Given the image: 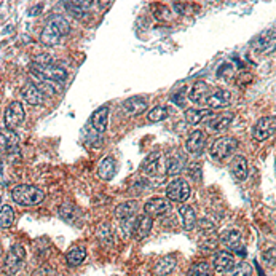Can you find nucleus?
Instances as JSON below:
<instances>
[{
	"mask_svg": "<svg viewBox=\"0 0 276 276\" xmlns=\"http://www.w3.org/2000/svg\"><path fill=\"white\" fill-rule=\"evenodd\" d=\"M179 215H180V223H182L184 230H193L196 227V211L193 209V206L190 204H180L179 206Z\"/></svg>",
	"mask_w": 276,
	"mask_h": 276,
	"instance_id": "a211bd4d",
	"label": "nucleus"
},
{
	"mask_svg": "<svg viewBox=\"0 0 276 276\" xmlns=\"http://www.w3.org/2000/svg\"><path fill=\"white\" fill-rule=\"evenodd\" d=\"M31 72L36 75L37 79H40L42 85L45 86V88H48L53 93H55V86L64 83L67 79V72L63 67L51 64L50 58H43V59H39L37 63H34L31 67Z\"/></svg>",
	"mask_w": 276,
	"mask_h": 276,
	"instance_id": "f257e3e1",
	"label": "nucleus"
},
{
	"mask_svg": "<svg viewBox=\"0 0 276 276\" xmlns=\"http://www.w3.org/2000/svg\"><path fill=\"white\" fill-rule=\"evenodd\" d=\"M86 4H90V2H64V8L74 16V18L82 20L88 15V12H86Z\"/></svg>",
	"mask_w": 276,
	"mask_h": 276,
	"instance_id": "473e14b6",
	"label": "nucleus"
},
{
	"mask_svg": "<svg viewBox=\"0 0 276 276\" xmlns=\"http://www.w3.org/2000/svg\"><path fill=\"white\" fill-rule=\"evenodd\" d=\"M230 169L233 172V176L238 179V180H244L247 177V160L244 155H235L233 160L230 163Z\"/></svg>",
	"mask_w": 276,
	"mask_h": 276,
	"instance_id": "4be33fe9",
	"label": "nucleus"
},
{
	"mask_svg": "<svg viewBox=\"0 0 276 276\" xmlns=\"http://www.w3.org/2000/svg\"><path fill=\"white\" fill-rule=\"evenodd\" d=\"M24 257H26V249L21 244H13L4 262V271L7 273V276H12L20 271L24 262Z\"/></svg>",
	"mask_w": 276,
	"mask_h": 276,
	"instance_id": "423d86ee",
	"label": "nucleus"
},
{
	"mask_svg": "<svg viewBox=\"0 0 276 276\" xmlns=\"http://www.w3.org/2000/svg\"><path fill=\"white\" fill-rule=\"evenodd\" d=\"M123 112L129 117L142 115L147 110V99L142 96H131L123 102Z\"/></svg>",
	"mask_w": 276,
	"mask_h": 276,
	"instance_id": "ddd939ff",
	"label": "nucleus"
},
{
	"mask_svg": "<svg viewBox=\"0 0 276 276\" xmlns=\"http://www.w3.org/2000/svg\"><path fill=\"white\" fill-rule=\"evenodd\" d=\"M220 243L228 247V249H233V251H239V244H241V231L236 228H231V230H225L223 233L220 235Z\"/></svg>",
	"mask_w": 276,
	"mask_h": 276,
	"instance_id": "393cba45",
	"label": "nucleus"
},
{
	"mask_svg": "<svg viewBox=\"0 0 276 276\" xmlns=\"http://www.w3.org/2000/svg\"><path fill=\"white\" fill-rule=\"evenodd\" d=\"M160 168H161V165H160V153L158 152L150 153L149 157L144 160L142 165H141V171L144 172V174H147V176L158 174Z\"/></svg>",
	"mask_w": 276,
	"mask_h": 276,
	"instance_id": "bb28decb",
	"label": "nucleus"
},
{
	"mask_svg": "<svg viewBox=\"0 0 276 276\" xmlns=\"http://www.w3.org/2000/svg\"><path fill=\"white\" fill-rule=\"evenodd\" d=\"M171 101L174 102V104H177V106H184V102H185V99H184V93H176V94H172V96H171Z\"/></svg>",
	"mask_w": 276,
	"mask_h": 276,
	"instance_id": "a19ab883",
	"label": "nucleus"
},
{
	"mask_svg": "<svg viewBox=\"0 0 276 276\" xmlns=\"http://www.w3.org/2000/svg\"><path fill=\"white\" fill-rule=\"evenodd\" d=\"M23 99L28 102L29 106H42L43 104V90L39 88L37 85L28 83L23 88Z\"/></svg>",
	"mask_w": 276,
	"mask_h": 276,
	"instance_id": "6ab92c4d",
	"label": "nucleus"
},
{
	"mask_svg": "<svg viewBox=\"0 0 276 276\" xmlns=\"http://www.w3.org/2000/svg\"><path fill=\"white\" fill-rule=\"evenodd\" d=\"M20 149V137L12 129H0V153L13 155Z\"/></svg>",
	"mask_w": 276,
	"mask_h": 276,
	"instance_id": "9d476101",
	"label": "nucleus"
},
{
	"mask_svg": "<svg viewBox=\"0 0 276 276\" xmlns=\"http://www.w3.org/2000/svg\"><path fill=\"white\" fill-rule=\"evenodd\" d=\"M188 176H190L193 180H200L201 179V166L195 163L190 168H188Z\"/></svg>",
	"mask_w": 276,
	"mask_h": 276,
	"instance_id": "58836bf2",
	"label": "nucleus"
},
{
	"mask_svg": "<svg viewBox=\"0 0 276 276\" xmlns=\"http://www.w3.org/2000/svg\"><path fill=\"white\" fill-rule=\"evenodd\" d=\"M273 42H274V31L266 29L265 32H262L260 36L255 39V42L252 43V45L257 51H265L273 45Z\"/></svg>",
	"mask_w": 276,
	"mask_h": 276,
	"instance_id": "7c9ffc66",
	"label": "nucleus"
},
{
	"mask_svg": "<svg viewBox=\"0 0 276 276\" xmlns=\"http://www.w3.org/2000/svg\"><path fill=\"white\" fill-rule=\"evenodd\" d=\"M15 222V211L12 206H2L0 208V227L2 228H10Z\"/></svg>",
	"mask_w": 276,
	"mask_h": 276,
	"instance_id": "72a5a7b5",
	"label": "nucleus"
},
{
	"mask_svg": "<svg viewBox=\"0 0 276 276\" xmlns=\"http://www.w3.org/2000/svg\"><path fill=\"white\" fill-rule=\"evenodd\" d=\"M230 273L231 276H252V266L247 262H239V263H235L233 270Z\"/></svg>",
	"mask_w": 276,
	"mask_h": 276,
	"instance_id": "4c0bfd02",
	"label": "nucleus"
},
{
	"mask_svg": "<svg viewBox=\"0 0 276 276\" xmlns=\"http://www.w3.org/2000/svg\"><path fill=\"white\" fill-rule=\"evenodd\" d=\"M208 98H209V86L203 80H198L190 88V91H188V99L196 106L204 104Z\"/></svg>",
	"mask_w": 276,
	"mask_h": 276,
	"instance_id": "f3484780",
	"label": "nucleus"
},
{
	"mask_svg": "<svg viewBox=\"0 0 276 276\" xmlns=\"http://www.w3.org/2000/svg\"><path fill=\"white\" fill-rule=\"evenodd\" d=\"M274 128H276L274 117H262L260 120H257V123L252 128V137L255 141H266L274 134Z\"/></svg>",
	"mask_w": 276,
	"mask_h": 276,
	"instance_id": "1a4fd4ad",
	"label": "nucleus"
},
{
	"mask_svg": "<svg viewBox=\"0 0 276 276\" xmlns=\"http://www.w3.org/2000/svg\"><path fill=\"white\" fill-rule=\"evenodd\" d=\"M12 200L21 206H37L45 200V192L40 187L29 184L16 185L12 190Z\"/></svg>",
	"mask_w": 276,
	"mask_h": 276,
	"instance_id": "7ed1b4c3",
	"label": "nucleus"
},
{
	"mask_svg": "<svg viewBox=\"0 0 276 276\" xmlns=\"http://www.w3.org/2000/svg\"><path fill=\"white\" fill-rule=\"evenodd\" d=\"M85 258H86V249L83 246H74L66 255V260L71 266H79L80 263H83Z\"/></svg>",
	"mask_w": 276,
	"mask_h": 276,
	"instance_id": "2f4dec72",
	"label": "nucleus"
},
{
	"mask_svg": "<svg viewBox=\"0 0 276 276\" xmlns=\"http://www.w3.org/2000/svg\"><path fill=\"white\" fill-rule=\"evenodd\" d=\"M24 117H26V112L21 102L18 101L10 102V106L5 109V118H4L7 129H12L13 131L15 128H18L24 122Z\"/></svg>",
	"mask_w": 276,
	"mask_h": 276,
	"instance_id": "0eeeda50",
	"label": "nucleus"
},
{
	"mask_svg": "<svg viewBox=\"0 0 276 276\" xmlns=\"http://www.w3.org/2000/svg\"><path fill=\"white\" fill-rule=\"evenodd\" d=\"M115 171H117V165H115L114 158L106 157L104 160H101L99 166H98V174L102 180H110L115 176Z\"/></svg>",
	"mask_w": 276,
	"mask_h": 276,
	"instance_id": "cd10ccee",
	"label": "nucleus"
},
{
	"mask_svg": "<svg viewBox=\"0 0 276 276\" xmlns=\"http://www.w3.org/2000/svg\"><path fill=\"white\" fill-rule=\"evenodd\" d=\"M212 117V110L209 109H187L184 118L188 125H200L204 118H211Z\"/></svg>",
	"mask_w": 276,
	"mask_h": 276,
	"instance_id": "b1692460",
	"label": "nucleus"
},
{
	"mask_svg": "<svg viewBox=\"0 0 276 276\" xmlns=\"http://www.w3.org/2000/svg\"><path fill=\"white\" fill-rule=\"evenodd\" d=\"M206 145V134L203 131H192L190 136L187 137L185 141V150L193 155V157H196V155H200L204 149Z\"/></svg>",
	"mask_w": 276,
	"mask_h": 276,
	"instance_id": "4468645a",
	"label": "nucleus"
},
{
	"mask_svg": "<svg viewBox=\"0 0 276 276\" xmlns=\"http://www.w3.org/2000/svg\"><path fill=\"white\" fill-rule=\"evenodd\" d=\"M120 225H122V233L125 238H129L134 235V228H136V215L134 217H128L120 220Z\"/></svg>",
	"mask_w": 276,
	"mask_h": 276,
	"instance_id": "e433bc0d",
	"label": "nucleus"
},
{
	"mask_svg": "<svg viewBox=\"0 0 276 276\" xmlns=\"http://www.w3.org/2000/svg\"><path fill=\"white\" fill-rule=\"evenodd\" d=\"M185 169V155L182 152H174L168 157L166 161V174L169 176H179Z\"/></svg>",
	"mask_w": 276,
	"mask_h": 276,
	"instance_id": "aec40b11",
	"label": "nucleus"
},
{
	"mask_svg": "<svg viewBox=\"0 0 276 276\" xmlns=\"http://www.w3.org/2000/svg\"><path fill=\"white\" fill-rule=\"evenodd\" d=\"M263 260H265V263H268V265H274V247H271V249H268V251H265L263 252Z\"/></svg>",
	"mask_w": 276,
	"mask_h": 276,
	"instance_id": "ea45409f",
	"label": "nucleus"
},
{
	"mask_svg": "<svg viewBox=\"0 0 276 276\" xmlns=\"http://www.w3.org/2000/svg\"><path fill=\"white\" fill-rule=\"evenodd\" d=\"M166 198L169 201H174L179 204L185 203L190 198V185H188L187 180L180 177L172 179L166 187Z\"/></svg>",
	"mask_w": 276,
	"mask_h": 276,
	"instance_id": "39448f33",
	"label": "nucleus"
},
{
	"mask_svg": "<svg viewBox=\"0 0 276 276\" xmlns=\"http://www.w3.org/2000/svg\"><path fill=\"white\" fill-rule=\"evenodd\" d=\"M236 149H238V139L231 136H222L211 144L209 153L215 160H223L230 157L231 153H235Z\"/></svg>",
	"mask_w": 276,
	"mask_h": 276,
	"instance_id": "20e7f679",
	"label": "nucleus"
},
{
	"mask_svg": "<svg viewBox=\"0 0 276 276\" xmlns=\"http://www.w3.org/2000/svg\"><path fill=\"white\" fill-rule=\"evenodd\" d=\"M137 206H139V203H137L136 200H128L122 204L117 206L115 209V215L122 220V219H128V217H134L136 212H137Z\"/></svg>",
	"mask_w": 276,
	"mask_h": 276,
	"instance_id": "c85d7f7f",
	"label": "nucleus"
},
{
	"mask_svg": "<svg viewBox=\"0 0 276 276\" xmlns=\"http://www.w3.org/2000/svg\"><path fill=\"white\" fill-rule=\"evenodd\" d=\"M231 102V93L227 90H217L215 93L209 94V98L206 99L204 104L208 106L209 110H219V109H227Z\"/></svg>",
	"mask_w": 276,
	"mask_h": 276,
	"instance_id": "f8f14e48",
	"label": "nucleus"
},
{
	"mask_svg": "<svg viewBox=\"0 0 276 276\" xmlns=\"http://www.w3.org/2000/svg\"><path fill=\"white\" fill-rule=\"evenodd\" d=\"M71 32V24L61 15H53L48 20L45 29L40 34V42L47 47H56L64 36Z\"/></svg>",
	"mask_w": 276,
	"mask_h": 276,
	"instance_id": "f03ea898",
	"label": "nucleus"
},
{
	"mask_svg": "<svg viewBox=\"0 0 276 276\" xmlns=\"http://www.w3.org/2000/svg\"><path fill=\"white\" fill-rule=\"evenodd\" d=\"M51 274H55V271L51 268H39L34 273V276H51Z\"/></svg>",
	"mask_w": 276,
	"mask_h": 276,
	"instance_id": "79ce46f5",
	"label": "nucleus"
},
{
	"mask_svg": "<svg viewBox=\"0 0 276 276\" xmlns=\"http://www.w3.org/2000/svg\"><path fill=\"white\" fill-rule=\"evenodd\" d=\"M171 209V201L168 198H161V196H155L144 204V214L149 215V217H161Z\"/></svg>",
	"mask_w": 276,
	"mask_h": 276,
	"instance_id": "6e6552de",
	"label": "nucleus"
},
{
	"mask_svg": "<svg viewBox=\"0 0 276 276\" xmlns=\"http://www.w3.org/2000/svg\"><path fill=\"white\" fill-rule=\"evenodd\" d=\"M59 217H61L66 223H71V225H79L82 220V211L77 208L74 203H64L59 206Z\"/></svg>",
	"mask_w": 276,
	"mask_h": 276,
	"instance_id": "2eb2a0df",
	"label": "nucleus"
},
{
	"mask_svg": "<svg viewBox=\"0 0 276 276\" xmlns=\"http://www.w3.org/2000/svg\"><path fill=\"white\" fill-rule=\"evenodd\" d=\"M176 265H177V258L176 255H165L163 258H160V260L157 262V265H155V274H158V276H166L169 273H172V270L176 268Z\"/></svg>",
	"mask_w": 276,
	"mask_h": 276,
	"instance_id": "a878e982",
	"label": "nucleus"
},
{
	"mask_svg": "<svg viewBox=\"0 0 276 276\" xmlns=\"http://www.w3.org/2000/svg\"><path fill=\"white\" fill-rule=\"evenodd\" d=\"M211 274V266L208 262H196L188 268L187 276H209Z\"/></svg>",
	"mask_w": 276,
	"mask_h": 276,
	"instance_id": "c9c22d12",
	"label": "nucleus"
},
{
	"mask_svg": "<svg viewBox=\"0 0 276 276\" xmlns=\"http://www.w3.org/2000/svg\"><path fill=\"white\" fill-rule=\"evenodd\" d=\"M107 120H109V107L102 106L96 109L91 115V126L98 134H104L107 129Z\"/></svg>",
	"mask_w": 276,
	"mask_h": 276,
	"instance_id": "dca6fc26",
	"label": "nucleus"
},
{
	"mask_svg": "<svg viewBox=\"0 0 276 276\" xmlns=\"http://www.w3.org/2000/svg\"><path fill=\"white\" fill-rule=\"evenodd\" d=\"M233 123V115L231 114H223V115H215L211 117V120L208 122V128L214 133H219V131H225L228 129Z\"/></svg>",
	"mask_w": 276,
	"mask_h": 276,
	"instance_id": "5701e85b",
	"label": "nucleus"
},
{
	"mask_svg": "<svg viewBox=\"0 0 276 276\" xmlns=\"http://www.w3.org/2000/svg\"><path fill=\"white\" fill-rule=\"evenodd\" d=\"M212 266L217 273H228L235 266V257L228 251H219L212 257Z\"/></svg>",
	"mask_w": 276,
	"mask_h": 276,
	"instance_id": "9b49d317",
	"label": "nucleus"
},
{
	"mask_svg": "<svg viewBox=\"0 0 276 276\" xmlns=\"http://www.w3.org/2000/svg\"><path fill=\"white\" fill-rule=\"evenodd\" d=\"M152 227H153V220L149 215H139V217H136V228H134V236L137 239H144L150 235L152 231Z\"/></svg>",
	"mask_w": 276,
	"mask_h": 276,
	"instance_id": "412c9836",
	"label": "nucleus"
},
{
	"mask_svg": "<svg viewBox=\"0 0 276 276\" xmlns=\"http://www.w3.org/2000/svg\"><path fill=\"white\" fill-rule=\"evenodd\" d=\"M96 238L101 246H106V247L114 246V235H112L109 223H99V227L96 228Z\"/></svg>",
	"mask_w": 276,
	"mask_h": 276,
	"instance_id": "c756f323",
	"label": "nucleus"
},
{
	"mask_svg": "<svg viewBox=\"0 0 276 276\" xmlns=\"http://www.w3.org/2000/svg\"><path fill=\"white\" fill-rule=\"evenodd\" d=\"M169 117V109L166 106H157V107H153L150 112H149V122L152 123H157V122H163L165 118Z\"/></svg>",
	"mask_w": 276,
	"mask_h": 276,
	"instance_id": "f704fd0d",
	"label": "nucleus"
}]
</instances>
